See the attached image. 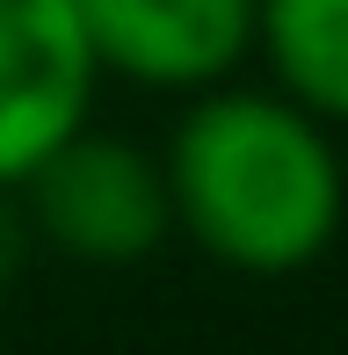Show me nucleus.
I'll return each instance as SVG.
<instances>
[{"instance_id":"nucleus-1","label":"nucleus","mask_w":348,"mask_h":355,"mask_svg":"<svg viewBox=\"0 0 348 355\" xmlns=\"http://www.w3.org/2000/svg\"><path fill=\"white\" fill-rule=\"evenodd\" d=\"M174 232L232 276H297L327 261L348 225V167L334 123L297 109L276 87H218L189 94L167 153Z\"/></svg>"},{"instance_id":"nucleus-2","label":"nucleus","mask_w":348,"mask_h":355,"mask_svg":"<svg viewBox=\"0 0 348 355\" xmlns=\"http://www.w3.org/2000/svg\"><path fill=\"white\" fill-rule=\"evenodd\" d=\"M15 196H22L37 247H58L66 261H87V268L153 261L174 239L160 159L109 131H73L58 153H44L15 182Z\"/></svg>"},{"instance_id":"nucleus-3","label":"nucleus","mask_w":348,"mask_h":355,"mask_svg":"<svg viewBox=\"0 0 348 355\" xmlns=\"http://www.w3.org/2000/svg\"><path fill=\"white\" fill-rule=\"evenodd\" d=\"M102 66L73 0H0V189L87 131Z\"/></svg>"},{"instance_id":"nucleus-4","label":"nucleus","mask_w":348,"mask_h":355,"mask_svg":"<svg viewBox=\"0 0 348 355\" xmlns=\"http://www.w3.org/2000/svg\"><path fill=\"white\" fill-rule=\"evenodd\" d=\"M102 73L153 94H203L254 58V0H73Z\"/></svg>"},{"instance_id":"nucleus-5","label":"nucleus","mask_w":348,"mask_h":355,"mask_svg":"<svg viewBox=\"0 0 348 355\" xmlns=\"http://www.w3.org/2000/svg\"><path fill=\"white\" fill-rule=\"evenodd\" d=\"M254 51L276 94L348 123V0H254Z\"/></svg>"},{"instance_id":"nucleus-6","label":"nucleus","mask_w":348,"mask_h":355,"mask_svg":"<svg viewBox=\"0 0 348 355\" xmlns=\"http://www.w3.org/2000/svg\"><path fill=\"white\" fill-rule=\"evenodd\" d=\"M29 254H37V232H29V218H22V196H15V189H0V297L22 283Z\"/></svg>"}]
</instances>
